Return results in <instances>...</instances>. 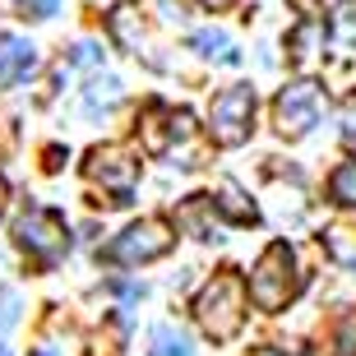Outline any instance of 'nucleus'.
<instances>
[{"label":"nucleus","instance_id":"nucleus-6","mask_svg":"<svg viewBox=\"0 0 356 356\" xmlns=\"http://www.w3.org/2000/svg\"><path fill=\"white\" fill-rule=\"evenodd\" d=\"M213 139L222 148H236L250 139L254 130V88L250 83H236V88H227L218 102H213Z\"/></svg>","mask_w":356,"mask_h":356},{"label":"nucleus","instance_id":"nucleus-9","mask_svg":"<svg viewBox=\"0 0 356 356\" xmlns=\"http://www.w3.org/2000/svg\"><path fill=\"white\" fill-rule=\"evenodd\" d=\"M209 213H213V204L204 195H195V199H185L181 209H176V227H181V232H190V236H199V241H222L218 232H213Z\"/></svg>","mask_w":356,"mask_h":356},{"label":"nucleus","instance_id":"nucleus-3","mask_svg":"<svg viewBox=\"0 0 356 356\" xmlns=\"http://www.w3.org/2000/svg\"><path fill=\"white\" fill-rule=\"evenodd\" d=\"M14 241H19L38 264H56V259L70 250V227H65L60 213L42 209V204H28V209L14 218Z\"/></svg>","mask_w":356,"mask_h":356},{"label":"nucleus","instance_id":"nucleus-19","mask_svg":"<svg viewBox=\"0 0 356 356\" xmlns=\"http://www.w3.org/2000/svg\"><path fill=\"white\" fill-rule=\"evenodd\" d=\"M19 10H24L28 19H51V14L60 10V0H19Z\"/></svg>","mask_w":356,"mask_h":356},{"label":"nucleus","instance_id":"nucleus-1","mask_svg":"<svg viewBox=\"0 0 356 356\" xmlns=\"http://www.w3.org/2000/svg\"><path fill=\"white\" fill-rule=\"evenodd\" d=\"M195 319L213 343H232L245 324V282L236 273H218L195 296Z\"/></svg>","mask_w":356,"mask_h":356},{"label":"nucleus","instance_id":"nucleus-11","mask_svg":"<svg viewBox=\"0 0 356 356\" xmlns=\"http://www.w3.org/2000/svg\"><path fill=\"white\" fill-rule=\"evenodd\" d=\"M190 47H195L204 60H222V65H236V51H232V38H227L222 28H199L195 38H190Z\"/></svg>","mask_w":356,"mask_h":356},{"label":"nucleus","instance_id":"nucleus-23","mask_svg":"<svg viewBox=\"0 0 356 356\" xmlns=\"http://www.w3.org/2000/svg\"><path fill=\"white\" fill-rule=\"evenodd\" d=\"M254 356H287V352H277V347H259Z\"/></svg>","mask_w":356,"mask_h":356},{"label":"nucleus","instance_id":"nucleus-8","mask_svg":"<svg viewBox=\"0 0 356 356\" xmlns=\"http://www.w3.org/2000/svg\"><path fill=\"white\" fill-rule=\"evenodd\" d=\"M33 70H38V47L19 33H0V88L24 83Z\"/></svg>","mask_w":356,"mask_h":356},{"label":"nucleus","instance_id":"nucleus-15","mask_svg":"<svg viewBox=\"0 0 356 356\" xmlns=\"http://www.w3.org/2000/svg\"><path fill=\"white\" fill-rule=\"evenodd\" d=\"M139 10H134V5H116V10H111V38L120 42V47H139Z\"/></svg>","mask_w":356,"mask_h":356},{"label":"nucleus","instance_id":"nucleus-18","mask_svg":"<svg viewBox=\"0 0 356 356\" xmlns=\"http://www.w3.org/2000/svg\"><path fill=\"white\" fill-rule=\"evenodd\" d=\"M70 65H79V70L102 65V47H97V42H79V47H74V56H70Z\"/></svg>","mask_w":356,"mask_h":356},{"label":"nucleus","instance_id":"nucleus-21","mask_svg":"<svg viewBox=\"0 0 356 356\" xmlns=\"http://www.w3.org/2000/svg\"><path fill=\"white\" fill-rule=\"evenodd\" d=\"M338 356H356V319L343 324V338H338Z\"/></svg>","mask_w":356,"mask_h":356},{"label":"nucleus","instance_id":"nucleus-5","mask_svg":"<svg viewBox=\"0 0 356 356\" xmlns=\"http://www.w3.org/2000/svg\"><path fill=\"white\" fill-rule=\"evenodd\" d=\"M172 222H162V218H144V222L125 227L111 245H106V259L111 264H148V259H162V254L172 250Z\"/></svg>","mask_w":356,"mask_h":356},{"label":"nucleus","instance_id":"nucleus-22","mask_svg":"<svg viewBox=\"0 0 356 356\" xmlns=\"http://www.w3.org/2000/svg\"><path fill=\"white\" fill-rule=\"evenodd\" d=\"M199 5H204V10H227L232 0H199Z\"/></svg>","mask_w":356,"mask_h":356},{"label":"nucleus","instance_id":"nucleus-16","mask_svg":"<svg viewBox=\"0 0 356 356\" xmlns=\"http://www.w3.org/2000/svg\"><path fill=\"white\" fill-rule=\"evenodd\" d=\"M33 356H83V347H79L74 333H65V338H42V343L33 347Z\"/></svg>","mask_w":356,"mask_h":356},{"label":"nucleus","instance_id":"nucleus-14","mask_svg":"<svg viewBox=\"0 0 356 356\" xmlns=\"http://www.w3.org/2000/svg\"><path fill=\"white\" fill-rule=\"evenodd\" d=\"M329 199L343 204V209H356V162H343V167L329 176Z\"/></svg>","mask_w":356,"mask_h":356},{"label":"nucleus","instance_id":"nucleus-20","mask_svg":"<svg viewBox=\"0 0 356 356\" xmlns=\"http://www.w3.org/2000/svg\"><path fill=\"white\" fill-rule=\"evenodd\" d=\"M338 28H343V38H356V0L338 5Z\"/></svg>","mask_w":356,"mask_h":356},{"label":"nucleus","instance_id":"nucleus-7","mask_svg":"<svg viewBox=\"0 0 356 356\" xmlns=\"http://www.w3.org/2000/svg\"><path fill=\"white\" fill-rule=\"evenodd\" d=\"M88 181L92 185H102V190H111V204H134V181H139V162H130V153L116 144H106V148H92L88 153Z\"/></svg>","mask_w":356,"mask_h":356},{"label":"nucleus","instance_id":"nucleus-10","mask_svg":"<svg viewBox=\"0 0 356 356\" xmlns=\"http://www.w3.org/2000/svg\"><path fill=\"white\" fill-rule=\"evenodd\" d=\"M213 204V213H222L227 222H254V218H259V213H254V204H245V195H241V185L236 181H222L218 185V199H209Z\"/></svg>","mask_w":356,"mask_h":356},{"label":"nucleus","instance_id":"nucleus-12","mask_svg":"<svg viewBox=\"0 0 356 356\" xmlns=\"http://www.w3.org/2000/svg\"><path fill=\"white\" fill-rule=\"evenodd\" d=\"M116 102H120V79H116V74L92 79L88 92H83V111H88V116H97V111H111Z\"/></svg>","mask_w":356,"mask_h":356},{"label":"nucleus","instance_id":"nucleus-4","mask_svg":"<svg viewBox=\"0 0 356 356\" xmlns=\"http://www.w3.org/2000/svg\"><path fill=\"white\" fill-rule=\"evenodd\" d=\"M319 116H324V88H319V83L301 79V83H287V88L277 92L273 120H277V130L287 134V139L310 134L319 125Z\"/></svg>","mask_w":356,"mask_h":356},{"label":"nucleus","instance_id":"nucleus-2","mask_svg":"<svg viewBox=\"0 0 356 356\" xmlns=\"http://www.w3.org/2000/svg\"><path fill=\"white\" fill-rule=\"evenodd\" d=\"M296 296V254L287 241H273L250 273V301L259 310H282Z\"/></svg>","mask_w":356,"mask_h":356},{"label":"nucleus","instance_id":"nucleus-13","mask_svg":"<svg viewBox=\"0 0 356 356\" xmlns=\"http://www.w3.org/2000/svg\"><path fill=\"white\" fill-rule=\"evenodd\" d=\"M148 356H195V347H190V338H185L181 329L158 324V329H153V352Z\"/></svg>","mask_w":356,"mask_h":356},{"label":"nucleus","instance_id":"nucleus-24","mask_svg":"<svg viewBox=\"0 0 356 356\" xmlns=\"http://www.w3.org/2000/svg\"><path fill=\"white\" fill-rule=\"evenodd\" d=\"M5 195H10V190H5V181H0V213H5Z\"/></svg>","mask_w":356,"mask_h":356},{"label":"nucleus","instance_id":"nucleus-17","mask_svg":"<svg viewBox=\"0 0 356 356\" xmlns=\"http://www.w3.org/2000/svg\"><path fill=\"white\" fill-rule=\"evenodd\" d=\"M14 324H19V291L0 287V333H10Z\"/></svg>","mask_w":356,"mask_h":356},{"label":"nucleus","instance_id":"nucleus-25","mask_svg":"<svg viewBox=\"0 0 356 356\" xmlns=\"http://www.w3.org/2000/svg\"><path fill=\"white\" fill-rule=\"evenodd\" d=\"M0 356H5V352H0Z\"/></svg>","mask_w":356,"mask_h":356}]
</instances>
